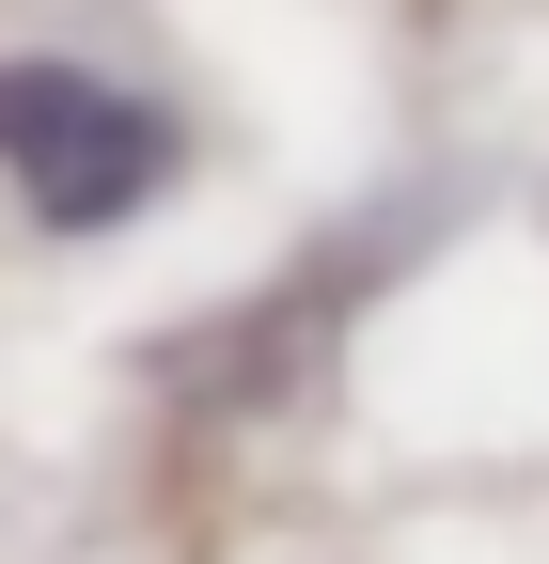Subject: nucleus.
I'll list each match as a JSON object with an SVG mask.
<instances>
[{"mask_svg": "<svg viewBox=\"0 0 549 564\" xmlns=\"http://www.w3.org/2000/svg\"><path fill=\"white\" fill-rule=\"evenodd\" d=\"M0 173H17L32 236H110L189 173V126L95 63H0Z\"/></svg>", "mask_w": 549, "mask_h": 564, "instance_id": "nucleus-1", "label": "nucleus"}]
</instances>
